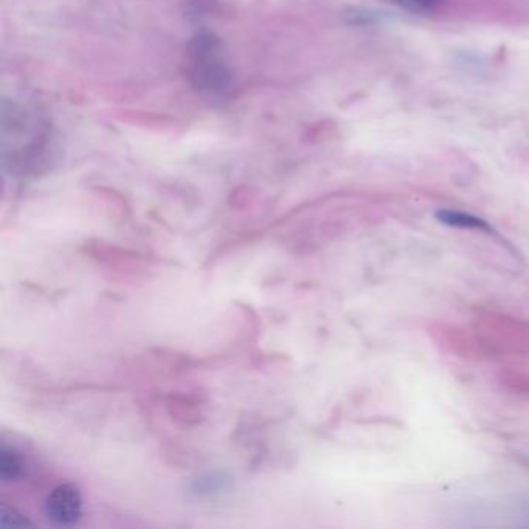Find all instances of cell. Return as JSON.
Masks as SVG:
<instances>
[{"instance_id":"cell-6","label":"cell","mask_w":529,"mask_h":529,"mask_svg":"<svg viewBox=\"0 0 529 529\" xmlns=\"http://www.w3.org/2000/svg\"><path fill=\"white\" fill-rule=\"evenodd\" d=\"M436 218L444 224L456 227V229H478V230L489 231V225L486 224L483 219L475 218L467 213L441 210V212L436 213Z\"/></svg>"},{"instance_id":"cell-5","label":"cell","mask_w":529,"mask_h":529,"mask_svg":"<svg viewBox=\"0 0 529 529\" xmlns=\"http://www.w3.org/2000/svg\"><path fill=\"white\" fill-rule=\"evenodd\" d=\"M24 460L13 448L4 447L0 452V478L5 483H12L24 475Z\"/></svg>"},{"instance_id":"cell-3","label":"cell","mask_w":529,"mask_h":529,"mask_svg":"<svg viewBox=\"0 0 529 529\" xmlns=\"http://www.w3.org/2000/svg\"><path fill=\"white\" fill-rule=\"evenodd\" d=\"M433 342L448 354L469 362L489 361L491 353L479 338L473 326L455 323H435L429 328Z\"/></svg>"},{"instance_id":"cell-2","label":"cell","mask_w":529,"mask_h":529,"mask_svg":"<svg viewBox=\"0 0 529 529\" xmlns=\"http://www.w3.org/2000/svg\"><path fill=\"white\" fill-rule=\"evenodd\" d=\"M221 43L212 33H200L188 49L190 75L198 88L206 92H224L230 84V74L221 57Z\"/></svg>"},{"instance_id":"cell-7","label":"cell","mask_w":529,"mask_h":529,"mask_svg":"<svg viewBox=\"0 0 529 529\" xmlns=\"http://www.w3.org/2000/svg\"><path fill=\"white\" fill-rule=\"evenodd\" d=\"M500 380L510 392L517 394H529V371L517 370V368H506L500 374Z\"/></svg>"},{"instance_id":"cell-8","label":"cell","mask_w":529,"mask_h":529,"mask_svg":"<svg viewBox=\"0 0 529 529\" xmlns=\"http://www.w3.org/2000/svg\"><path fill=\"white\" fill-rule=\"evenodd\" d=\"M442 4L444 0H398V5L416 13L432 12L435 8L441 7Z\"/></svg>"},{"instance_id":"cell-10","label":"cell","mask_w":529,"mask_h":529,"mask_svg":"<svg viewBox=\"0 0 529 529\" xmlns=\"http://www.w3.org/2000/svg\"><path fill=\"white\" fill-rule=\"evenodd\" d=\"M393 2H394V4H398V0H393Z\"/></svg>"},{"instance_id":"cell-4","label":"cell","mask_w":529,"mask_h":529,"mask_svg":"<svg viewBox=\"0 0 529 529\" xmlns=\"http://www.w3.org/2000/svg\"><path fill=\"white\" fill-rule=\"evenodd\" d=\"M45 516L58 526H72L82 516V492L76 486L59 485L45 500Z\"/></svg>"},{"instance_id":"cell-9","label":"cell","mask_w":529,"mask_h":529,"mask_svg":"<svg viewBox=\"0 0 529 529\" xmlns=\"http://www.w3.org/2000/svg\"><path fill=\"white\" fill-rule=\"evenodd\" d=\"M2 520L5 525H14V526L33 525L24 514H20L19 510L8 503H2Z\"/></svg>"},{"instance_id":"cell-1","label":"cell","mask_w":529,"mask_h":529,"mask_svg":"<svg viewBox=\"0 0 529 529\" xmlns=\"http://www.w3.org/2000/svg\"><path fill=\"white\" fill-rule=\"evenodd\" d=\"M472 326L492 359L529 354V320L497 311H479Z\"/></svg>"}]
</instances>
